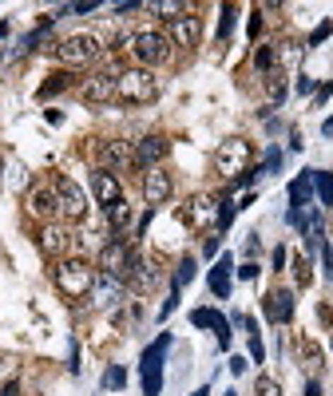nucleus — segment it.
Here are the masks:
<instances>
[{"instance_id": "2eb2a0df", "label": "nucleus", "mask_w": 333, "mask_h": 396, "mask_svg": "<svg viewBox=\"0 0 333 396\" xmlns=\"http://www.w3.org/2000/svg\"><path fill=\"white\" fill-rule=\"evenodd\" d=\"M123 286H132L135 293H147V289L155 286V269L147 266L135 250H132V257H127V269H123Z\"/></svg>"}, {"instance_id": "a18cd8bd", "label": "nucleus", "mask_w": 333, "mask_h": 396, "mask_svg": "<svg viewBox=\"0 0 333 396\" xmlns=\"http://www.w3.org/2000/svg\"><path fill=\"white\" fill-rule=\"evenodd\" d=\"M305 396H322V388H317V380H310V385H305Z\"/></svg>"}, {"instance_id": "c85d7f7f", "label": "nucleus", "mask_w": 333, "mask_h": 396, "mask_svg": "<svg viewBox=\"0 0 333 396\" xmlns=\"http://www.w3.org/2000/svg\"><path fill=\"white\" fill-rule=\"evenodd\" d=\"M123 385H127V373H123L119 365H111L107 373H103V388H115V392H119Z\"/></svg>"}, {"instance_id": "de8ad7c7", "label": "nucleus", "mask_w": 333, "mask_h": 396, "mask_svg": "<svg viewBox=\"0 0 333 396\" xmlns=\"http://www.w3.org/2000/svg\"><path fill=\"white\" fill-rule=\"evenodd\" d=\"M191 396H211V385H202V388H194Z\"/></svg>"}, {"instance_id": "0eeeda50", "label": "nucleus", "mask_w": 333, "mask_h": 396, "mask_svg": "<svg viewBox=\"0 0 333 396\" xmlns=\"http://www.w3.org/2000/svg\"><path fill=\"white\" fill-rule=\"evenodd\" d=\"M52 187H56V202H60V214L68 218V222H80V218L88 214V194L80 190V182H71V178H56Z\"/></svg>"}, {"instance_id": "79ce46f5", "label": "nucleus", "mask_w": 333, "mask_h": 396, "mask_svg": "<svg viewBox=\"0 0 333 396\" xmlns=\"http://www.w3.org/2000/svg\"><path fill=\"white\" fill-rule=\"evenodd\" d=\"M286 266V246H274V269Z\"/></svg>"}, {"instance_id": "423d86ee", "label": "nucleus", "mask_w": 333, "mask_h": 396, "mask_svg": "<svg viewBox=\"0 0 333 396\" xmlns=\"http://www.w3.org/2000/svg\"><path fill=\"white\" fill-rule=\"evenodd\" d=\"M56 56H60V64H68V68H83V64H91V59L100 56V40L88 36V32L68 36L60 48H56Z\"/></svg>"}, {"instance_id": "5701e85b", "label": "nucleus", "mask_w": 333, "mask_h": 396, "mask_svg": "<svg viewBox=\"0 0 333 396\" xmlns=\"http://www.w3.org/2000/svg\"><path fill=\"white\" fill-rule=\"evenodd\" d=\"M107 222H111V230L119 234V230H127V222H132V206H127V198H119L115 206H107Z\"/></svg>"}, {"instance_id": "bb28decb", "label": "nucleus", "mask_w": 333, "mask_h": 396, "mask_svg": "<svg viewBox=\"0 0 333 396\" xmlns=\"http://www.w3.org/2000/svg\"><path fill=\"white\" fill-rule=\"evenodd\" d=\"M234 214H238V202H230V198H222V202H218V222H214V226H218V234H222V230H230Z\"/></svg>"}, {"instance_id": "393cba45", "label": "nucleus", "mask_w": 333, "mask_h": 396, "mask_svg": "<svg viewBox=\"0 0 333 396\" xmlns=\"http://www.w3.org/2000/svg\"><path fill=\"white\" fill-rule=\"evenodd\" d=\"M147 12H155V16H167V20H179L182 16V4H179V0H151V4H147Z\"/></svg>"}, {"instance_id": "8fccbe9b", "label": "nucleus", "mask_w": 333, "mask_h": 396, "mask_svg": "<svg viewBox=\"0 0 333 396\" xmlns=\"http://www.w3.org/2000/svg\"><path fill=\"white\" fill-rule=\"evenodd\" d=\"M222 396H238V392H222Z\"/></svg>"}, {"instance_id": "f704fd0d", "label": "nucleus", "mask_w": 333, "mask_h": 396, "mask_svg": "<svg viewBox=\"0 0 333 396\" xmlns=\"http://www.w3.org/2000/svg\"><path fill=\"white\" fill-rule=\"evenodd\" d=\"M175 305H179V286H171V297H167V301H163L159 317H171V313H175Z\"/></svg>"}, {"instance_id": "c756f323", "label": "nucleus", "mask_w": 333, "mask_h": 396, "mask_svg": "<svg viewBox=\"0 0 333 396\" xmlns=\"http://www.w3.org/2000/svg\"><path fill=\"white\" fill-rule=\"evenodd\" d=\"M258 396H282V385L274 380V376H258V385H254Z\"/></svg>"}, {"instance_id": "7c9ffc66", "label": "nucleus", "mask_w": 333, "mask_h": 396, "mask_svg": "<svg viewBox=\"0 0 333 396\" xmlns=\"http://www.w3.org/2000/svg\"><path fill=\"white\" fill-rule=\"evenodd\" d=\"M278 167H282V151H278V147H270V151H266V163L258 167V175H274Z\"/></svg>"}, {"instance_id": "39448f33", "label": "nucleus", "mask_w": 333, "mask_h": 396, "mask_svg": "<svg viewBox=\"0 0 333 396\" xmlns=\"http://www.w3.org/2000/svg\"><path fill=\"white\" fill-rule=\"evenodd\" d=\"M132 52L139 64H167L171 59V40L163 36V32H135Z\"/></svg>"}, {"instance_id": "7ed1b4c3", "label": "nucleus", "mask_w": 333, "mask_h": 396, "mask_svg": "<svg viewBox=\"0 0 333 396\" xmlns=\"http://www.w3.org/2000/svg\"><path fill=\"white\" fill-rule=\"evenodd\" d=\"M56 286H60L64 297L80 301V297H88L91 286H95V269H91L88 262H80V257H68V262L56 266Z\"/></svg>"}, {"instance_id": "37998d69", "label": "nucleus", "mask_w": 333, "mask_h": 396, "mask_svg": "<svg viewBox=\"0 0 333 396\" xmlns=\"http://www.w3.org/2000/svg\"><path fill=\"white\" fill-rule=\"evenodd\" d=\"M298 95H313V79H298Z\"/></svg>"}, {"instance_id": "ddd939ff", "label": "nucleus", "mask_w": 333, "mask_h": 396, "mask_svg": "<svg viewBox=\"0 0 333 396\" xmlns=\"http://www.w3.org/2000/svg\"><path fill=\"white\" fill-rule=\"evenodd\" d=\"M262 313H266V321H274V325H286L293 317V293L290 289H270V293L262 297Z\"/></svg>"}, {"instance_id": "20e7f679", "label": "nucleus", "mask_w": 333, "mask_h": 396, "mask_svg": "<svg viewBox=\"0 0 333 396\" xmlns=\"http://www.w3.org/2000/svg\"><path fill=\"white\" fill-rule=\"evenodd\" d=\"M250 158H254V147L246 139H226V143H218V151H214V170L234 182L238 175H246Z\"/></svg>"}, {"instance_id": "ea45409f", "label": "nucleus", "mask_w": 333, "mask_h": 396, "mask_svg": "<svg viewBox=\"0 0 333 396\" xmlns=\"http://www.w3.org/2000/svg\"><path fill=\"white\" fill-rule=\"evenodd\" d=\"M230 373H234V376L246 373V356H230Z\"/></svg>"}, {"instance_id": "4be33fe9", "label": "nucleus", "mask_w": 333, "mask_h": 396, "mask_svg": "<svg viewBox=\"0 0 333 396\" xmlns=\"http://www.w3.org/2000/svg\"><path fill=\"white\" fill-rule=\"evenodd\" d=\"M32 210L40 218H48V214H56L60 210V202H56V194L52 190H32Z\"/></svg>"}, {"instance_id": "6ab92c4d", "label": "nucleus", "mask_w": 333, "mask_h": 396, "mask_svg": "<svg viewBox=\"0 0 333 396\" xmlns=\"http://www.w3.org/2000/svg\"><path fill=\"white\" fill-rule=\"evenodd\" d=\"M230 274H234V257H230V254H222L218 262H214L211 277H206V281H211V293L222 297V301L230 297Z\"/></svg>"}, {"instance_id": "6e6552de", "label": "nucleus", "mask_w": 333, "mask_h": 396, "mask_svg": "<svg viewBox=\"0 0 333 396\" xmlns=\"http://www.w3.org/2000/svg\"><path fill=\"white\" fill-rule=\"evenodd\" d=\"M167 151H171V143H167L163 135H147V139H139V143H135V155H132V167L147 175V170H155V163H159Z\"/></svg>"}, {"instance_id": "f3484780", "label": "nucleus", "mask_w": 333, "mask_h": 396, "mask_svg": "<svg viewBox=\"0 0 333 396\" xmlns=\"http://www.w3.org/2000/svg\"><path fill=\"white\" fill-rule=\"evenodd\" d=\"M171 40L179 44V48H199L202 16H179V20H171Z\"/></svg>"}, {"instance_id": "e433bc0d", "label": "nucleus", "mask_w": 333, "mask_h": 396, "mask_svg": "<svg viewBox=\"0 0 333 396\" xmlns=\"http://www.w3.org/2000/svg\"><path fill=\"white\" fill-rule=\"evenodd\" d=\"M234 274L243 277V281H254V277H258V266H254V262H246L243 269H234Z\"/></svg>"}, {"instance_id": "09e8293b", "label": "nucleus", "mask_w": 333, "mask_h": 396, "mask_svg": "<svg viewBox=\"0 0 333 396\" xmlns=\"http://www.w3.org/2000/svg\"><path fill=\"white\" fill-rule=\"evenodd\" d=\"M16 392H21V388H16V385H8V388H4V392H0V396H16Z\"/></svg>"}, {"instance_id": "f03ea898", "label": "nucleus", "mask_w": 333, "mask_h": 396, "mask_svg": "<svg viewBox=\"0 0 333 396\" xmlns=\"http://www.w3.org/2000/svg\"><path fill=\"white\" fill-rule=\"evenodd\" d=\"M171 349V333H159L139 356V373H143V396H159L163 392V361Z\"/></svg>"}, {"instance_id": "c9c22d12", "label": "nucleus", "mask_w": 333, "mask_h": 396, "mask_svg": "<svg viewBox=\"0 0 333 396\" xmlns=\"http://www.w3.org/2000/svg\"><path fill=\"white\" fill-rule=\"evenodd\" d=\"M329 32H333V24H317V28H313V36H310V44H322V40H329Z\"/></svg>"}, {"instance_id": "2f4dec72", "label": "nucleus", "mask_w": 333, "mask_h": 396, "mask_svg": "<svg viewBox=\"0 0 333 396\" xmlns=\"http://www.w3.org/2000/svg\"><path fill=\"white\" fill-rule=\"evenodd\" d=\"M64 230H44V250H48V254H56V250H64Z\"/></svg>"}, {"instance_id": "473e14b6", "label": "nucleus", "mask_w": 333, "mask_h": 396, "mask_svg": "<svg viewBox=\"0 0 333 396\" xmlns=\"http://www.w3.org/2000/svg\"><path fill=\"white\" fill-rule=\"evenodd\" d=\"M230 28H234V4H226V8H222V24H218V40L230 36Z\"/></svg>"}, {"instance_id": "f8f14e48", "label": "nucleus", "mask_w": 333, "mask_h": 396, "mask_svg": "<svg viewBox=\"0 0 333 396\" xmlns=\"http://www.w3.org/2000/svg\"><path fill=\"white\" fill-rule=\"evenodd\" d=\"M127 257H132V250H127V242H123V238H111L107 246L100 250V274L123 277V269H127Z\"/></svg>"}, {"instance_id": "aec40b11", "label": "nucleus", "mask_w": 333, "mask_h": 396, "mask_svg": "<svg viewBox=\"0 0 333 396\" xmlns=\"http://www.w3.org/2000/svg\"><path fill=\"white\" fill-rule=\"evenodd\" d=\"M103 163H107V170L111 167H127V163H132V147H127V143H103Z\"/></svg>"}, {"instance_id": "cd10ccee", "label": "nucleus", "mask_w": 333, "mask_h": 396, "mask_svg": "<svg viewBox=\"0 0 333 396\" xmlns=\"http://www.w3.org/2000/svg\"><path fill=\"white\" fill-rule=\"evenodd\" d=\"M274 64H278V52H274V44H262V48L254 52V68H258V71H270Z\"/></svg>"}, {"instance_id": "a211bd4d", "label": "nucleus", "mask_w": 333, "mask_h": 396, "mask_svg": "<svg viewBox=\"0 0 333 396\" xmlns=\"http://www.w3.org/2000/svg\"><path fill=\"white\" fill-rule=\"evenodd\" d=\"M83 99L88 103H111L115 99V76L111 71H95L91 79H83Z\"/></svg>"}, {"instance_id": "a878e982", "label": "nucleus", "mask_w": 333, "mask_h": 396, "mask_svg": "<svg viewBox=\"0 0 333 396\" xmlns=\"http://www.w3.org/2000/svg\"><path fill=\"white\" fill-rule=\"evenodd\" d=\"M194 274H199V269H194V257L187 254V257L179 262V269H175V281H171V286H179V289H182V286H191Z\"/></svg>"}, {"instance_id": "4468645a", "label": "nucleus", "mask_w": 333, "mask_h": 396, "mask_svg": "<svg viewBox=\"0 0 333 396\" xmlns=\"http://www.w3.org/2000/svg\"><path fill=\"white\" fill-rule=\"evenodd\" d=\"M191 325L214 329V341H218V349H230V321H226L218 309H194V313H191Z\"/></svg>"}, {"instance_id": "dca6fc26", "label": "nucleus", "mask_w": 333, "mask_h": 396, "mask_svg": "<svg viewBox=\"0 0 333 396\" xmlns=\"http://www.w3.org/2000/svg\"><path fill=\"white\" fill-rule=\"evenodd\" d=\"M187 222H191L194 230H206L211 222H218V202L214 198H206V194H194L191 202H187Z\"/></svg>"}, {"instance_id": "412c9836", "label": "nucleus", "mask_w": 333, "mask_h": 396, "mask_svg": "<svg viewBox=\"0 0 333 396\" xmlns=\"http://www.w3.org/2000/svg\"><path fill=\"white\" fill-rule=\"evenodd\" d=\"M313 190L322 206H333V170H313Z\"/></svg>"}, {"instance_id": "c03bdc74", "label": "nucleus", "mask_w": 333, "mask_h": 396, "mask_svg": "<svg viewBox=\"0 0 333 396\" xmlns=\"http://www.w3.org/2000/svg\"><path fill=\"white\" fill-rule=\"evenodd\" d=\"M135 8H139L135 0H123V4H115V12H119V16H123V12H135Z\"/></svg>"}, {"instance_id": "f257e3e1", "label": "nucleus", "mask_w": 333, "mask_h": 396, "mask_svg": "<svg viewBox=\"0 0 333 396\" xmlns=\"http://www.w3.org/2000/svg\"><path fill=\"white\" fill-rule=\"evenodd\" d=\"M155 95H159V79L147 68H127L115 76V99H119V103L139 107V103H151Z\"/></svg>"}, {"instance_id": "58836bf2", "label": "nucleus", "mask_w": 333, "mask_h": 396, "mask_svg": "<svg viewBox=\"0 0 333 396\" xmlns=\"http://www.w3.org/2000/svg\"><path fill=\"white\" fill-rule=\"evenodd\" d=\"M71 12H80V16H88V12H95V0H80V4H71Z\"/></svg>"}, {"instance_id": "49530a36", "label": "nucleus", "mask_w": 333, "mask_h": 396, "mask_svg": "<svg viewBox=\"0 0 333 396\" xmlns=\"http://www.w3.org/2000/svg\"><path fill=\"white\" fill-rule=\"evenodd\" d=\"M322 135H333V115H329V119H325V123H322Z\"/></svg>"}, {"instance_id": "9b49d317", "label": "nucleus", "mask_w": 333, "mask_h": 396, "mask_svg": "<svg viewBox=\"0 0 333 396\" xmlns=\"http://www.w3.org/2000/svg\"><path fill=\"white\" fill-rule=\"evenodd\" d=\"M91 190H95V202H100L103 210H107V206H115V202L123 198L119 178H115V170H107V167H100L95 175H91Z\"/></svg>"}, {"instance_id": "9d476101", "label": "nucleus", "mask_w": 333, "mask_h": 396, "mask_svg": "<svg viewBox=\"0 0 333 396\" xmlns=\"http://www.w3.org/2000/svg\"><path fill=\"white\" fill-rule=\"evenodd\" d=\"M171 175H167V170L163 167H155V170H147V175H143V198H147V206H163V202H167V198H171Z\"/></svg>"}, {"instance_id": "1a4fd4ad", "label": "nucleus", "mask_w": 333, "mask_h": 396, "mask_svg": "<svg viewBox=\"0 0 333 396\" xmlns=\"http://www.w3.org/2000/svg\"><path fill=\"white\" fill-rule=\"evenodd\" d=\"M91 305L95 309H111L123 301V277H111V274H95V286H91Z\"/></svg>"}, {"instance_id": "b1692460", "label": "nucleus", "mask_w": 333, "mask_h": 396, "mask_svg": "<svg viewBox=\"0 0 333 396\" xmlns=\"http://www.w3.org/2000/svg\"><path fill=\"white\" fill-rule=\"evenodd\" d=\"M68 83H71V76H68V71H56V76H48V83H40V91H36V95H40V99H52L56 91H64V88H68Z\"/></svg>"}, {"instance_id": "a19ab883", "label": "nucleus", "mask_w": 333, "mask_h": 396, "mask_svg": "<svg viewBox=\"0 0 333 396\" xmlns=\"http://www.w3.org/2000/svg\"><path fill=\"white\" fill-rule=\"evenodd\" d=\"M329 95H333V79H325L322 88H317V103H325V99H329Z\"/></svg>"}, {"instance_id": "4c0bfd02", "label": "nucleus", "mask_w": 333, "mask_h": 396, "mask_svg": "<svg viewBox=\"0 0 333 396\" xmlns=\"http://www.w3.org/2000/svg\"><path fill=\"white\" fill-rule=\"evenodd\" d=\"M322 262H325V274L333 277V246H329V242L322 246Z\"/></svg>"}, {"instance_id": "72a5a7b5", "label": "nucleus", "mask_w": 333, "mask_h": 396, "mask_svg": "<svg viewBox=\"0 0 333 396\" xmlns=\"http://www.w3.org/2000/svg\"><path fill=\"white\" fill-rule=\"evenodd\" d=\"M293 274H298V286H310V257H298V262H293Z\"/></svg>"}]
</instances>
